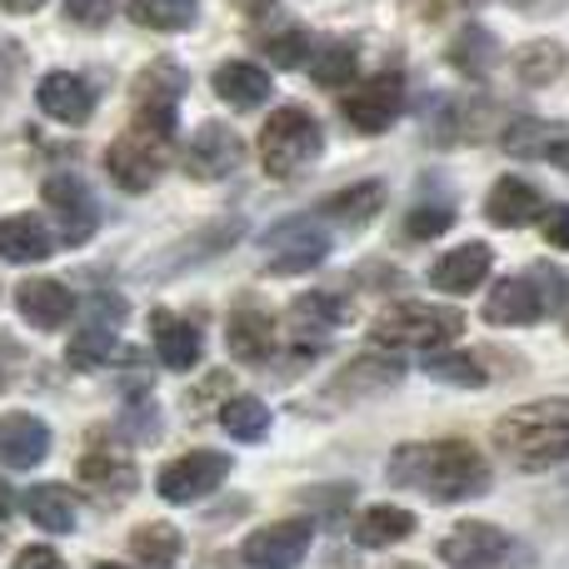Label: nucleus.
I'll list each match as a JSON object with an SVG mask.
<instances>
[{"instance_id": "15", "label": "nucleus", "mask_w": 569, "mask_h": 569, "mask_svg": "<svg viewBox=\"0 0 569 569\" xmlns=\"http://www.w3.org/2000/svg\"><path fill=\"white\" fill-rule=\"evenodd\" d=\"M80 480L96 495H106V500H120V495L136 490V465L116 440H96L80 455Z\"/></svg>"}, {"instance_id": "26", "label": "nucleus", "mask_w": 569, "mask_h": 569, "mask_svg": "<svg viewBox=\"0 0 569 569\" xmlns=\"http://www.w3.org/2000/svg\"><path fill=\"white\" fill-rule=\"evenodd\" d=\"M450 66L465 70L470 80H485L495 66H500V40H495L485 26H465L460 36L450 40Z\"/></svg>"}, {"instance_id": "44", "label": "nucleus", "mask_w": 569, "mask_h": 569, "mask_svg": "<svg viewBox=\"0 0 569 569\" xmlns=\"http://www.w3.org/2000/svg\"><path fill=\"white\" fill-rule=\"evenodd\" d=\"M545 160H555V166H560L565 176H569V136L555 140V146H550V156H545Z\"/></svg>"}, {"instance_id": "16", "label": "nucleus", "mask_w": 569, "mask_h": 569, "mask_svg": "<svg viewBox=\"0 0 569 569\" xmlns=\"http://www.w3.org/2000/svg\"><path fill=\"white\" fill-rule=\"evenodd\" d=\"M36 106L46 110L50 120H60V126H86L90 110H96V90L80 76H70V70H50L36 90Z\"/></svg>"}, {"instance_id": "40", "label": "nucleus", "mask_w": 569, "mask_h": 569, "mask_svg": "<svg viewBox=\"0 0 569 569\" xmlns=\"http://www.w3.org/2000/svg\"><path fill=\"white\" fill-rule=\"evenodd\" d=\"M116 16V0H66V20L80 30H100Z\"/></svg>"}, {"instance_id": "14", "label": "nucleus", "mask_w": 569, "mask_h": 569, "mask_svg": "<svg viewBox=\"0 0 569 569\" xmlns=\"http://www.w3.org/2000/svg\"><path fill=\"white\" fill-rule=\"evenodd\" d=\"M240 160H246V146H240V136L230 126H220V120H206L186 146V170L196 180H226L230 170H240Z\"/></svg>"}, {"instance_id": "20", "label": "nucleus", "mask_w": 569, "mask_h": 569, "mask_svg": "<svg viewBox=\"0 0 569 569\" xmlns=\"http://www.w3.org/2000/svg\"><path fill=\"white\" fill-rule=\"evenodd\" d=\"M16 305L26 315V325H36V330H60L76 315V295L60 280H26L16 290Z\"/></svg>"}, {"instance_id": "17", "label": "nucleus", "mask_w": 569, "mask_h": 569, "mask_svg": "<svg viewBox=\"0 0 569 569\" xmlns=\"http://www.w3.org/2000/svg\"><path fill=\"white\" fill-rule=\"evenodd\" d=\"M226 340L240 365H266L270 355H276V325H270V315L256 310V305H236L226 320Z\"/></svg>"}, {"instance_id": "34", "label": "nucleus", "mask_w": 569, "mask_h": 569, "mask_svg": "<svg viewBox=\"0 0 569 569\" xmlns=\"http://www.w3.org/2000/svg\"><path fill=\"white\" fill-rule=\"evenodd\" d=\"M565 130L560 126H545V120H515V126H505V150L520 160H540L550 156V146L560 140Z\"/></svg>"}, {"instance_id": "25", "label": "nucleus", "mask_w": 569, "mask_h": 569, "mask_svg": "<svg viewBox=\"0 0 569 569\" xmlns=\"http://www.w3.org/2000/svg\"><path fill=\"white\" fill-rule=\"evenodd\" d=\"M26 515L40 525L46 535H70L76 530V495L66 490V485H36V490H26Z\"/></svg>"}, {"instance_id": "45", "label": "nucleus", "mask_w": 569, "mask_h": 569, "mask_svg": "<svg viewBox=\"0 0 569 569\" xmlns=\"http://www.w3.org/2000/svg\"><path fill=\"white\" fill-rule=\"evenodd\" d=\"M230 6H236L240 16H266V10L276 6V0H230Z\"/></svg>"}, {"instance_id": "1", "label": "nucleus", "mask_w": 569, "mask_h": 569, "mask_svg": "<svg viewBox=\"0 0 569 569\" xmlns=\"http://www.w3.org/2000/svg\"><path fill=\"white\" fill-rule=\"evenodd\" d=\"M390 480L400 490H415L425 500L460 505L490 490V465L465 440H430V445H400L390 455Z\"/></svg>"}, {"instance_id": "18", "label": "nucleus", "mask_w": 569, "mask_h": 569, "mask_svg": "<svg viewBox=\"0 0 569 569\" xmlns=\"http://www.w3.org/2000/svg\"><path fill=\"white\" fill-rule=\"evenodd\" d=\"M50 450V430L36 420V415L16 410V415H0V465L10 470H30L40 465Z\"/></svg>"}, {"instance_id": "28", "label": "nucleus", "mask_w": 569, "mask_h": 569, "mask_svg": "<svg viewBox=\"0 0 569 569\" xmlns=\"http://www.w3.org/2000/svg\"><path fill=\"white\" fill-rule=\"evenodd\" d=\"M410 530H415L410 510H400V505H375V510H365L360 525H355V545H365V550H385V545L405 540Z\"/></svg>"}, {"instance_id": "49", "label": "nucleus", "mask_w": 569, "mask_h": 569, "mask_svg": "<svg viewBox=\"0 0 569 569\" xmlns=\"http://www.w3.org/2000/svg\"><path fill=\"white\" fill-rule=\"evenodd\" d=\"M395 569H420V565H395Z\"/></svg>"}, {"instance_id": "27", "label": "nucleus", "mask_w": 569, "mask_h": 569, "mask_svg": "<svg viewBox=\"0 0 569 569\" xmlns=\"http://www.w3.org/2000/svg\"><path fill=\"white\" fill-rule=\"evenodd\" d=\"M385 210V186L380 180H360V186H345L340 196H330L320 206V216L340 220V226H365V220H375Z\"/></svg>"}, {"instance_id": "30", "label": "nucleus", "mask_w": 569, "mask_h": 569, "mask_svg": "<svg viewBox=\"0 0 569 569\" xmlns=\"http://www.w3.org/2000/svg\"><path fill=\"white\" fill-rule=\"evenodd\" d=\"M220 425H226L230 440L260 445V440H266V430H270V410H266V400H256V395H240V400H226Z\"/></svg>"}, {"instance_id": "39", "label": "nucleus", "mask_w": 569, "mask_h": 569, "mask_svg": "<svg viewBox=\"0 0 569 569\" xmlns=\"http://www.w3.org/2000/svg\"><path fill=\"white\" fill-rule=\"evenodd\" d=\"M266 56L276 60V66H284V70L305 66V56H310V36H305L300 26L280 30V36H270V40H266Z\"/></svg>"}, {"instance_id": "22", "label": "nucleus", "mask_w": 569, "mask_h": 569, "mask_svg": "<svg viewBox=\"0 0 569 569\" xmlns=\"http://www.w3.org/2000/svg\"><path fill=\"white\" fill-rule=\"evenodd\" d=\"M56 250V236L40 216H6L0 220V260L10 266H36Z\"/></svg>"}, {"instance_id": "7", "label": "nucleus", "mask_w": 569, "mask_h": 569, "mask_svg": "<svg viewBox=\"0 0 569 569\" xmlns=\"http://www.w3.org/2000/svg\"><path fill=\"white\" fill-rule=\"evenodd\" d=\"M186 86L190 80L176 60H166V56L150 60L136 76V86H130V96H136V126L176 136V106H180V96H186Z\"/></svg>"}, {"instance_id": "6", "label": "nucleus", "mask_w": 569, "mask_h": 569, "mask_svg": "<svg viewBox=\"0 0 569 569\" xmlns=\"http://www.w3.org/2000/svg\"><path fill=\"white\" fill-rule=\"evenodd\" d=\"M465 335V315L450 310V305H395L390 315L370 325V345H390V350H405V345H450Z\"/></svg>"}, {"instance_id": "37", "label": "nucleus", "mask_w": 569, "mask_h": 569, "mask_svg": "<svg viewBox=\"0 0 569 569\" xmlns=\"http://www.w3.org/2000/svg\"><path fill=\"white\" fill-rule=\"evenodd\" d=\"M425 375L435 380H450V385H465V390H480L485 385V365L465 350H440V355H425Z\"/></svg>"}, {"instance_id": "23", "label": "nucleus", "mask_w": 569, "mask_h": 569, "mask_svg": "<svg viewBox=\"0 0 569 569\" xmlns=\"http://www.w3.org/2000/svg\"><path fill=\"white\" fill-rule=\"evenodd\" d=\"M540 210H545V196L520 176L495 180L490 200H485V216H490L495 226H530V220H540Z\"/></svg>"}, {"instance_id": "47", "label": "nucleus", "mask_w": 569, "mask_h": 569, "mask_svg": "<svg viewBox=\"0 0 569 569\" xmlns=\"http://www.w3.org/2000/svg\"><path fill=\"white\" fill-rule=\"evenodd\" d=\"M0 515H10V490L0 485Z\"/></svg>"}, {"instance_id": "24", "label": "nucleus", "mask_w": 569, "mask_h": 569, "mask_svg": "<svg viewBox=\"0 0 569 569\" xmlns=\"http://www.w3.org/2000/svg\"><path fill=\"white\" fill-rule=\"evenodd\" d=\"M270 90H276V86H270L266 66H250V60H226V66L216 70V96L226 100V106H236V110L266 106Z\"/></svg>"}, {"instance_id": "2", "label": "nucleus", "mask_w": 569, "mask_h": 569, "mask_svg": "<svg viewBox=\"0 0 569 569\" xmlns=\"http://www.w3.org/2000/svg\"><path fill=\"white\" fill-rule=\"evenodd\" d=\"M495 445L520 470H550V465L569 460V400L555 395V400H530L520 410L500 415Z\"/></svg>"}, {"instance_id": "19", "label": "nucleus", "mask_w": 569, "mask_h": 569, "mask_svg": "<svg viewBox=\"0 0 569 569\" xmlns=\"http://www.w3.org/2000/svg\"><path fill=\"white\" fill-rule=\"evenodd\" d=\"M490 260H495L490 246H485V240H470V246H460V250H450V256L435 260L430 284L445 290V295H470L475 284L490 276Z\"/></svg>"}, {"instance_id": "9", "label": "nucleus", "mask_w": 569, "mask_h": 569, "mask_svg": "<svg viewBox=\"0 0 569 569\" xmlns=\"http://www.w3.org/2000/svg\"><path fill=\"white\" fill-rule=\"evenodd\" d=\"M226 475H230L226 455L190 450V455H180L176 465H166V470H160L156 490H160V500H170V505H190V500H206L210 490H220V485H226Z\"/></svg>"}, {"instance_id": "32", "label": "nucleus", "mask_w": 569, "mask_h": 569, "mask_svg": "<svg viewBox=\"0 0 569 569\" xmlns=\"http://www.w3.org/2000/svg\"><path fill=\"white\" fill-rule=\"evenodd\" d=\"M130 550H136V560L146 569H170L180 560V530L176 525H140L130 535Z\"/></svg>"}, {"instance_id": "13", "label": "nucleus", "mask_w": 569, "mask_h": 569, "mask_svg": "<svg viewBox=\"0 0 569 569\" xmlns=\"http://www.w3.org/2000/svg\"><path fill=\"white\" fill-rule=\"evenodd\" d=\"M310 540H315V525L310 520H280V525H266L246 540V565L250 569H295L310 555Z\"/></svg>"}, {"instance_id": "10", "label": "nucleus", "mask_w": 569, "mask_h": 569, "mask_svg": "<svg viewBox=\"0 0 569 569\" xmlns=\"http://www.w3.org/2000/svg\"><path fill=\"white\" fill-rule=\"evenodd\" d=\"M400 110H405V80L395 76V70L390 76L365 80V86H355V90H345V100H340V116L350 120L355 130H365V136H380L385 126H395Z\"/></svg>"}, {"instance_id": "48", "label": "nucleus", "mask_w": 569, "mask_h": 569, "mask_svg": "<svg viewBox=\"0 0 569 569\" xmlns=\"http://www.w3.org/2000/svg\"><path fill=\"white\" fill-rule=\"evenodd\" d=\"M96 569H126V565H96Z\"/></svg>"}, {"instance_id": "41", "label": "nucleus", "mask_w": 569, "mask_h": 569, "mask_svg": "<svg viewBox=\"0 0 569 569\" xmlns=\"http://www.w3.org/2000/svg\"><path fill=\"white\" fill-rule=\"evenodd\" d=\"M540 216H545V240L569 250V206H550V210H540Z\"/></svg>"}, {"instance_id": "46", "label": "nucleus", "mask_w": 569, "mask_h": 569, "mask_svg": "<svg viewBox=\"0 0 569 569\" xmlns=\"http://www.w3.org/2000/svg\"><path fill=\"white\" fill-rule=\"evenodd\" d=\"M46 0H0V10H10V16H30V10H40Z\"/></svg>"}, {"instance_id": "42", "label": "nucleus", "mask_w": 569, "mask_h": 569, "mask_svg": "<svg viewBox=\"0 0 569 569\" xmlns=\"http://www.w3.org/2000/svg\"><path fill=\"white\" fill-rule=\"evenodd\" d=\"M16 569H66V560L50 545H30V550L16 555Z\"/></svg>"}, {"instance_id": "38", "label": "nucleus", "mask_w": 569, "mask_h": 569, "mask_svg": "<svg viewBox=\"0 0 569 569\" xmlns=\"http://www.w3.org/2000/svg\"><path fill=\"white\" fill-rule=\"evenodd\" d=\"M450 226H455L450 206H415L410 216H405V236L410 240H435V236H445Z\"/></svg>"}, {"instance_id": "11", "label": "nucleus", "mask_w": 569, "mask_h": 569, "mask_svg": "<svg viewBox=\"0 0 569 569\" xmlns=\"http://www.w3.org/2000/svg\"><path fill=\"white\" fill-rule=\"evenodd\" d=\"M260 246H266L276 276H300V270L325 266V256H330V236L320 226H310V220H280Z\"/></svg>"}, {"instance_id": "3", "label": "nucleus", "mask_w": 569, "mask_h": 569, "mask_svg": "<svg viewBox=\"0 0 569 569\" xmlns=\"http://www.w3.org/2000/svg\"><path fill=\"white\" fill-rule=\"evenodd\" d=\"M320 146H325L320 120L305 106H280L276 116L266 120V130H260V166H266V176L290 180V176H300L305 166L320 160Z\"/></svg>"}, {"instance_id": "12", "label": "nucleus", "mask_w": 569, "mask_h": 569, "mask_svg": "<svg viewBox=\"0 0 569 569\" xmlns=\"http://www.w3.org/2000/svg\"><path fill=\"white\" fill-rule=\"evenodd\" d=\"M505 555H510V535L485 525V520L455 525V530L440 540V560L450 569H500Z\"/></svg>"}, {"instance_id": "35", "label": "nucleus", "mask_w": 569, "mask_h": 569, "mask_svg": "<svg viewBox=\"0 0 569 569\" xmlns=\"http://www.w3.org/2000/svg\"><path fill=\"white\" fill-rule=\"evenodd\" d=\"M120 340L106 330V325H90V330H80L76 340H70V365L76 370H100V365H110V360H120Z\"/></svg>"}, {"instance_id": "29", "label": "nucleus", "mask_w": 569, "mask_h": 569, "mask_svg": "<svg viewBox=\"0 0 569 569\" xmlns=\"http://www.w3.org/2000/svg\"><path fill=\"white\" fill-rule=\"evenodd\" d=\"M130 20L146 30H190L200 16V0H126Z\"/></svg>"}, {"instance_id": "5", "label": "nucleus", "mask_w": 569, "mask_h": 569, "mask_svg": "<svg viewBox=\"0 0 569 569\" xmlns=\"http://www.w3.org/2000/svg\"><path fill=\"white\" fill-rule=\"evenodd\" d=\"M565 300V280L555 270H530V276H510L490 290L485 300V320L490 325H535L550 310H560Z\"/></svg>"}, {"instance_id": "21", "label": "nucleus", "mask_w": 569, "mask_h": 569, "mask_svg": "<svg viewBox=\"0 0 569 569\" xmlns=\"http://www.w3.org/2000/svg\"><path fill=\"white\" fill-rule=\"evenodd\" d=\"M150 335H156V355L166 370H196L200 365V330L190 320H180V315L170 310H156L150 315Z\"/></svg>"}, {"instance_id": "43", "label": "nucleus", "mask_w": 569, "mask_h": 569, "mask_svg": "<svg viewBox=\"0 0 569 569\" xmlns=\"http://www.w3.org/2000/svg\"><path fill=\"white\" fill-rule=\"evenodd\" d=\"M20 365V345L10 340V335H0V390L10 385V370Z\"/></svg>"}, {"instance_id": "4", "label": "nucleus", "mask_w": 569, "mask_h": 569, "mask_svg": "<svg viewBox=\"0 0 569 569\" xmlns=\"http://www.w3.org/2000/svg\"><path fill=\"white\" fill-rule=\"evenodd\" d=\"M170 146H176V136H166V130L130 126L126 136H116V146L106 150V170H110V180H116L120 190H130V196L150 190L160 176H166V166H170Z\"/></svg>"}, {"instance_id": "31", "label": "nucleus", "mask_w": 569, "mask_h": 569, "mask_svg": "<svg viewBox=\"0 0 569 569\" xmlns=\"http://www.w3.org/2000/svg\"><path fill=\"white\" fill-rule=\"evenodd\" d=\"M515 76L525 80V86H555V80L565 76V50L555 46V40H535V46H525L520 56H515Z\"/></svg>"}, {"instance_id": "8", "label": "nucleus", "mask_w": 569, "mask_h": 569, "mask_svg": "<svg viewBox=\"0 0 569 569\" xmlns=\"http://www.w3.org/2000/svg\"><path fill=\"white\" fill-rule=\"evenodd\" d=\"M40 200H46V210L56 216L66 246H86V240L96 236L100 206H96V196H90V186L80 176H50L46 186H40Z\"/></svg>"}, {"instance_id": "36", "label": "nucleus", "mask_w": 569, "mask_h": 569, "mask_svg": "<svg viewBox=\"0 0 569 569\" xmlns=\"http://www.w3.org/2000/svg\"><path fill=\"white\" fill-rule=\"evenodd\" d=\"M290 320H295V330H300V325H310V330H335V325L350 320V305H345L340 295L315 290V295H305V300H295Z\"/></svg>"}, {"instance_id": "33", "label": "nucleus", "mask_w": 569, "mask_h": 569, "mask_svg": "<svg viewBox=\"0 0 569 569\" xmlns=\"http://www.w3.org/2000/svg\"><path fill=\"white\" fill-rule=\"evenodd\" d=\"M310 76H315V86L340 90L355 76V46L350 40H325L320 50H310Z\"/></svg>"}]
</instances>
